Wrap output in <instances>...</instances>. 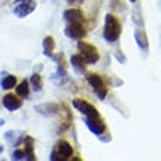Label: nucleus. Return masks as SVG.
I'll return each mask as SVG.
<instances>
[{
  "label": "nucleus",
  "instance_id": "1",
  "mask_svg": "<svg viewBox=\"0 0 161 161\" xmlns=\"http://www.w3.org/2000/svg\"><path fill=\"white\" fill-rule=\"evenodd\" d=\"M120 34H122V25H120L119 19L114 15L108 13L104 21V32H103L104 40L108 42H114L119 40Z\"/></svg>",
  "mask_w": 161,
  "mask_h": 161
},
{
  "label": "nucleus",
  "instance_id": "2",
  "mask_svg": "<svg viewBox=\"0 0 161 161\" xmlns=\"http://www.w3.org/2000/svg\"><path fill=\"white\" fill-rule=\"evenodd\" d=\"M78 48L80 51V56L84 57V60L88 64H95L100 60V53L92 44L85 41H79L78 42Z\"/></svg>",
  "mask_w": 161,
  "mask_h": 161
},
{
  "label": "nucleus",
  "instance_id": "3",
  "mask_svg": "<svg viewBox=\"0 0 161 161\" xmlns=\"http://www.w3.org/2000/svg\"><path fill=\"white\" fill-rule=\"evenodd\" d=\"M73 149L72 145L69 144L68 141H59L56 144V149L51 153V160L53 161H59V160H68L69 157H72Z\"/></svg>",
  "mask_w": 161,
  "mask_h": 161
},
{
  "label": "nucleus",
  "instance_id": "4",
  "mask_svg": "<svg viewBox=\"0 0 161 161\" xmlns=\"http://www.w3.org/2000/svg\"><path fill=\"white\" fill-rule=\"evenodd\" d=\"M86 80H88L89 85L92 86V89L95 91L98 98H100V100H104L107 95V86H106V84H104L103 78L100 76V75H97V73H88V75H86Z\"/></svg>",
  "mask_w": 161,
  "mask_h": 161
},
{
  "label": "nucleus",
  "instance_id": "5",
  "mask_svg": "<svg viewBox=\"0 0 161 161\" xmlns=\"http://www.w3.org/2000/svg\"><path fill=\"white\" fill-rule=\"evenodd\" d=\"M73 106L76 110H79L85 117H95V116H100V113L97 111V108L92 106V104H89L88 101H85V100H73Z\"/></svg>",
  "mask_w": 161,
  "mask_h": 161
},
{
  "label": "nucleus",
  "instance_id": "6",
  "mask_svg": "<svg viewBox=\"0 0 161 161\" xmlns=\"http://www.w3.org/2000/svg\"><path fill=\"white\" fill-rule=\"evenodd\" d=\"M85 123L94 135H101L106 132V123L103 122L101 116H95V117H85Z\"/></svg>",
  "mask_w": 161,
  "mask_h": 161
},
{
  "label": "nucleus",
  "instance_id": "7",
  "mask_svg": "<svg viewBox=\"0 0 161 161\" xmlns=\"http://www.w3.org/2000/svg\"><path fill=\"white\" fill-rule=\"evenodd\" d=\"M64 32H66V35H68L69 38H73V40L84 38L85 34H86V31H85L82 22H70V25L66 28Z\"/></svg>",
  "mask_w": 161,
  "mask_h": 161
},
{
  "label": "nucleus",
  "instance_id": "8",
  "mask_svg": "<svg viewBox=\"0 0 161 161\" xmlns=\"http://www.w3.org/2000/svg\"><path fill=\"white\" fill-rule=\"evenodd\" d=\"M3 106L8 108L9 111H15L18 108L22 107V100L18 98V95H13V94H6L3 97Z\"/></svg>",
  "mask_w": 161,
  "mask_h": 161
},
{
  "label": "nucleus",
  "instance_id": "9",
  "mask_svg": "<svg viewBox=\"0 0 161 161\" xmlns=\"http://www.w3.org/2000/svg\"><path fill=\"white\" fill-rule=\"evenodd\" d=\"M34 9H35L34 2H28V0H25V2H22L21 4H18L16 8L13 9V13L19 18H24V16H26V15H30Z\"/></svg>",
  "mask_w": 161,
  "mask_h": 161
},
{
  "label": "nucleus",
  "instance_id": "10",
  "mask_svg": "<svg viewBox=\"0 0 161 161\" xmlns=\"http://www.w3.org/2000/svg\"><path fill=\"white\" fill-rule=\"evenodd\" d=\"M63 15H64V19L68 22H82L84 21V13L80 12L79 9H69Z\"/></svg>",
  "mask_w": 161,
  "mask_h": 161
},
{
  "label": "nucleus",
  "instance_id": "11",
  "mask_svg": "<svg viewBox=\"0 0 161 161\" xmlns=\"http://www.w3.org/2000/svg\"><path fill=\"white\" fill-rule=\"evenodd\" d=\"M135 38H136V42H138V46H139L141 50L148 51V40H147V34H145L144 31H136Z\"/></svg>",
  "mask_w": 161,
  "mask_h": 161
},
{
  "label": "nucleus",
  "instance_id": "12",
  "mask_svg": "<svg viewBox=\"0 0 161 161\" xmlns=\"http://www.w3.org/2000/svg\"><path fill=\"white\" fill-rule=\"evenodd\" d=\"M70 63H72L73 68L76 69V70H79V72H84L85 70V63H86V62H85L84 57L80 54H73L72 57H70Z\"/></svg>",
  "mask_w": 161,
  "mask_h": 161
},
{
  "label": "nucleus",
  "instance_id": "13",
  "mask_svg": "<svg viewBox=\"0 0 161 161\" xmlns=\"http://www.w3.org/2000/svg\"><path fill=\"white\" fill-rule=\"evenodd\" d=\"M54 40H53V37H46L44 38V42H42V47H44V54L46 56H53V51H54Z\"/></svg>",
  "mask_w": 161,
  "mask_h": 161
},
{
  "label": "nucleus",
  "instance_id": "14",
  "mask_svg": "<svg viewBox=\"0 0 161 161\" xmlns=\"http://www.w3.org/2000/svg\"><path fill=\"white\" fill-rule=\"evenodd\" d=\"M24 151H25V155L28 160H35V155H34V141H32V138H26L25 139V148H24Z\"/></svg>",
  "mask_w": 161,
  "mask_h": 161
},
{
  "label": "nucleus",
  "instance_id": "15",
  "mask_svg": "<svg viewBox=\"0 0 161 161\" xmlns=\"http://www.w3.org/2000/svg\"><path fill=\"white\" fill-rule=\"evenodd\" d=\"M28 94H30V84H28V80H22L21 84L16 86V95L18 97H28Z\"/></svg>",
  "mask_w": 161,
  "mask_h": 161
},
{
  "label": "nucleus",
  "instance_id": "16",
  "mask_svg": "<svg viewBox=\"0 0 161 161\" xmlns=\"http://www.w3.org/2000/svg\"><path fill=\"white\" fill-rule=\"evenodd\" d=\"M13 86H16V78L12 75H8L2 79V88L4 89H12Z\"/></svg>",
  "mask_w": 161,
  "mask_h": 161
},
{
  "label": "nucleus",
  "instance_id": "17",
  "mask_svg": "<svg viewBox=\"0 0 161 161\" xmlns=\"http://www.w3.org/2000/svg\"><path fill=\"white\" fill-rule=\"evenodd\" d=\"M31 84H32V88H34V91H41V88H42V80H41V76H40L38 73L32 75V78H31Z\"/></svg>",
  "mask_w": 161,
  "mask_h": 161
},
{
  "label": "nucleus",
  "instance_id": "18",
  "mask_svg": "<svg viewBox=\"0 0 161 161\" xmlns=\"http://www.w3.org/2000/svg\"><path fill=\"white\" fill-rule=\"evenodd\" d=\"M12 158H13V160H25V158H26L25 151H24V149H16V151L13 153Z\"/></svg>",
  "mask_w": 161,
  "mask_h": 161
},
{
  "label": "nucleus",
  "instance_id": "19",
  "mask_svg": "<svg viewBox=\"0 0 161 161\" xmlns=\"http://www.w3.org/2000/svg\"><path fill=\"white\" fill-rule=\"evenodd\" d=\"M84 0H68L69 4H76V3H82Z\"/></svg>",
  "mask_w": 161,
  "mask_h": 161
},
{
  "label": "nucleus",
  "instance_id": "20",
  "mask_svg": "<svg viewBox=\"0 0 161 161\" xmlns=\"http://www.w3.org/2000/svg\"><path fill=\"white\" fill-rule=\"evenodd\" d=\"M3 125H4V120H3V119H0V126H3Z\"/></svg>",
  "mask_w": 161,
  "mask_h": 161
},
{
  "label": "nucleus",
  "instance_id": "21",
  "mask_svg": "<svg viewBox=\"0 0 161 161\" xmlns=\"http://www.w3.org/2000/svg\"><path fill=\"white\" fill-rule=\"evenodd\" d=\"M2 151H3V147H2V145H0V154H2Z\"/></svg>",
  "mask_w": 161,
  "mask_h": 161
},
{
  "label": "nucleus",
  "instance_id": "22",
  "mask_svg": "<svg viewBox=\"0 0 161 161\" xmlns=\"http://www.w3.org/2000/svg\"><path fill=\"white\" fill-rule=\"evenodd\" d=\"M130 2H132V3H135V2H136V0H130Z\"/></svg>",
  "mask_w": 161,
  "mask_h": 161
},
{
  "label": "nucleus",
  "instance_id": "23",
  "mask_svg": "<svg viewBox=\"0 0 161 161\" xmlns=\"http://www.w3.org/2000/svg\"><path fill=\"white\" fill-rule=\"evenodd\" d=\"M18 2H25V0H18Z\"/></svg>",
  "mask_w": 161,
  "mask_h": 161
}]
</instances>
